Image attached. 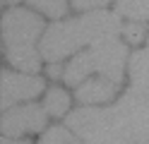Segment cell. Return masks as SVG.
<instances>
[{"instance_id":"ac0fdd59","label":"cell","mask_w":149,"mask_h":144,"mask_svg":"<svg viewBox=\"0 0 149 144\" xmlns=\"http://www.w3.org/2000/svg\"><path fill=\"white\" fill-rule=\"evenodd\" d=\"M147 48H149V38H147Z\"/></svg>"},{"instance_id":"2e32d148","label":"cell","mask_w":149,"mask_h":144,"mask_svg":"<svg viewBox=\"0 0 149 144\" xmlns=\"http://www.w3.org/2000/svg\"><path fill=\"white\" fill-rule=\"evenodd\" d=\"M3 144H29V142H24V139H12V137H5Z\"/></svg>"},{"instance_id":"e0dca14e","label":"cell","mask_w":149,"mask_h":144,"mask_svg":"<svg viewBox=\"0 0 149 144\" xmlns=\"http://www.w3.org/2000/svg\"><path fill=\"white\" fill-rule=\"evenodd\" d=\"M7 3H19V0H7Z\"/></svg>"},{"instance_id":"52a82bcc","label":"cell","mask_w":149,"mask_h":144,"mask_svg":"<svg viewBox=\"0 0 149 144\" xmlns=\"http://www.w3.org/2000/svg\"><path fill=\"white\" fill-rule=\"evenodd\" d=\"M116 89H118V82L96 77V79H89L77 86V99L82 103H106L116 96Z\"/></svg>"},{"instance_id":"9a60e30c","label":"cell","mask_w":149,"mask_h":144,"mask_svg":"<svg viewBox=\"0 0 149 144\" xmlns=\"http://www.w3.org/2000/svg\"><path fill=\"white\" fill-rule=\"evenodd\" d=\"M60 74H63V67H60V63H51V67H48V77L58 79Z\"/></svg>"},{"instance_id":"7c38bea8","label":"cell","mask_w":149,"mask_h":144,"mask_svg":"<svg viewBox=\"0 0 149 144\" xmlns=\"http://www.w3.org/2000/svg\"><path fill=\"white\" fill-rule=\"evenodd\" d=\"M74 142H77V134L70 127H60V125L51 127L41 139V144H74Z\"/></svg>"},{"instance_id":"3957f363","label":"cell","mask_w":149,"mask_h":144,"mask_svg":"<svg viewBox=\"0 0 149 144\" xmlns=\"http://www.w3.org/2000/svg\"><path fill=\"white\" fill-rule=\"evenodd\" d=\"M43 29L39 15L29 12L24 7H12L3 17V38L5 53L15 67L24 72H36L41 65V58L36 53V38Z\"/></svg>"},{"instance_id":"277c9868","label":"cell","mask_w":149,"mask_h":144,"mask_svg":"<svg viewBox=\"0 0 149 144\" xmlns=\"http://www.w3.org/2000/svg\"><path fill=\"white\" fill-rule=\"evenodd\" d=\"M125 60H127L125 43H120L118 38H111V41L89 46L84 53H77V58H72L70 65L65 67V77L63 79L70 86H77L84 77L99 72L101 77L113 79V82L120 84L123 70H125Z\"/></svg>"},{"instance_id":"30bf717a","label":"cell","mask_w":149,"mask_h":144,"mask_svg":"<svg viewBox=\"0 0 149 144\" xmlns=\"http://www.w3.org/2000/svg\"><path fill=\"white\" fill-rule=\"evenodd\" d=\"M68 106H70V96L65 94L63 89H51L48 96H46V103H43V108L48 115H63L65 111H68Z\"/></svg>"},{"instance_id":"5b68a950","label":"cell","mask_w":149,"mask_h":144,"mask_svg":"<svg viewBox=\"0 0 149 144\" xmlns=\"http://www.w3.org/2000/svg\"><path fill=\"white\" fill-rule=\"evenodd\" d=\"M46 118H48L46 108L36 103L10 108L3 115V134L5 137H19L24 132H41L46 127Z\"/></svg>"},{"instance_id":"8fae6325","label":"cell","mask_w":149,"mask_h":144,"mask_svg":"<svg viewBox=\"0 0 149 144\" xmlns=\"http://www.w3.org/2000/svg\"><path fill=\"white\" fill-rule=\"evenodd\" d=\"M31 7H36L39 12L48 15L53 19H58L65 15V10H68V0H26Z\"/></svg>"},{"instance_id":"4fadbf2b","label":"cell","mask_w":149,"mask_h":144,"mask_svg":"<svg viewBox=\"0 0 149 144\" xmlns=\"http://www.w3.org/2000/svg\"><path fill=\"white\" fill-rule=\"evenodd\" d=\"M123 36L127 38L130 43H139L144 38V24L142 22H130L123 26Z\"/></svg>"},{"instance_id":"7a4b0ae2","label":"cell","mask_w":149,"mask_h":144,"mask_svg":"<svg viewBox=\"0 0 149 144\" xmlns=\"http://www.w3.org/2000/svg\"><path fill=\"white\" fill-rule=\"evenodd\" d=\"M65 127L89 144H149V137L127 120L118 103L108 108H77L65 118Z\"/></svg>"},{"instance_id":"8992f818","label":"cell","mask_w":149,"mask_h":144,"mask_svg":"<svg viewBox=\"0 0 149 144\" xmlns=\"http://www.w3.org/2000/svg\"><path fill=\"white\" fill-rule=\"evenodd\" d=\"M43 79L41 77H29V74H15L10 70L3 72V103L5 111H10L15 103L19 101H29L34 96H39L43 91Z\"/></svg>"},{"instance_id":"5bb4252c","label":"cell","mask_w":149,"mask_h":144,"mask_svg":"<svg viewBox=\"0 0 149 144\" xmlns=\"http://www.w3.org/2000/svg\"><path fill=\"white\" fill-rule=\"evenodd\" d=\"M111 0H72V7L74 10H89V12H94V10L108 5Z\"/></svg>"},{"instance_id":"9c48e42d","label":"cell","mask_w":149,"mask_h":144,"mask_svg":"<svg viewBox=\"0 0 149 144\" xmlns=\"http://www.w3.org/2000/svg\"><path fill=\"white\" fill-rule=\"evenodd\" d=\"M116 12L132 22L149 19V0H116Z\"/></svg>"},{"instance_id":"ba28073f","label":"cell","mask_w":149,"mask_h":144,"mask_svg":"<svg viewBox=\"0 0 149 144\" xmlns=\"http://www.w3.org/2000/svg\"><path fill=\"white\" fill-rule=\"evenodd\" d=\"M130 77H132V89L149 94V48L137 51L130 58Z\"/></svg>"},{"instance_id":"6da1fadb","label":"cell","mask_w":149,"mask_h":144,"mask_svg":"<svg viewBox=\"0 0 149 144\" xmlns=\"http://www.w3.org/2000/svg\"><path fill=\"white\" fill-rule=\"evenodd\" d=\"M123 34L118 12H106V10H94L82 17L68 19V22H55L46 29L41 38V58L51 63H58L60 58L70 55L84 46H96L118 38Z\"/></svg>"}]
</instances>
